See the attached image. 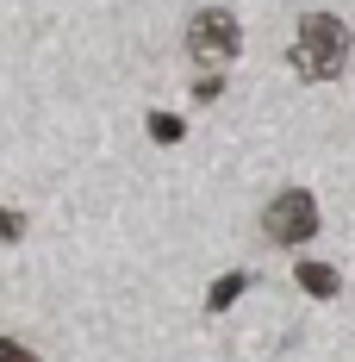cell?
Here are the masks:
<instances>
[{
	"label": "cell",
	"instance_id": "cell-1",
	"mask_svg": "<svg viewBox=\"0 0 355 362\" xmlns=\"http://www.w3.org/2000/svg\"><path fill=\"white\" fill-rule=\"evenodd\" d=\"M343 63H349V32H343V19L306 13V25L293 37V69L306 75V81H330V75H343Z\"/></svg>",
	"mask_w": 355,
	"mask_h": 362
},
{
	"label": "cell",
	"instance_id": "cell-2",
	"mask_svg": "<svg viewBox=\"0 0 355 362\" xmlns=\"http://www.w3.org/2000/svg\"><path fill=\"white\" fill-rule=\"evenodd\" d=\"M187 50H193V63H231L237 50H243V25L224 13V6H200L193 13V25H187Z\"/></svg>",
	"mask_w": 355,
	"mask_h": 362
},
{
	"label": "cell",
	"instance_id": "cell-3",
	"mask_svg": "<svg viewBox=\"0 0 355 362\" xmlns=\"http://www.w3.org/2000/svg\"><path fill=\"white\" fill-rule=\"evenodd\" d=\"M262 231L275 238V244H306L312 231H318V200L306 194V187H287L268 200V218H262Z\"/></svg>",
	"mask_w": 355,
	"mask_h": 362
},
{
	"label": "cell",
	"instance_id": "cell-4",
	"mask_svg": "<svg viewBox=\"0 0 355 362\" xmlns=\"http://www.w3.org/2000/svg\"><path fill=\"white\" fill-rule=\"evenodd\" d=\"M299 288H306V293H318V300H330V293L343 288V281H337V269H324V262H299Z\"/></svg>",
	"mask_w": 355,
	"mask_h": 362
},
{
	"label": "cell",
	"instance_id": "cell-5",
	"mask_svg": "<svg viewBox=\"0 0 355 362\" xmlns=\"http://www.w3.org/2000/svg\"><path fill=\"white\" fill-rule=\"evenodd\" d=\"M181 132H187V125H181L175 112H150V138H156V144H181Z\"/></svg>",
	"mask_w": 355,
	"mask_h": 362
},
{
	"label": "cell",
	"instance_id": "cell-6",
	"mask_svg": "<svg viewBox=\"0 0 355 362\" xmlns=\"http://www.w3.org/2000/svg\"><path fill=\"white\" fill-rule=\"evenodd\" d=\"M243 288H249V275H224V281L212 288V313H224V306H231V300H237Z\"/></svg>",
	"mask_w": 355,
	"mask_h": 362
},
{
	"label": "cell",
	"instance_id": "cell-7",
	"mask_svg": "<svg viewBox=\"0 0 355 362\" xmlns=\"http://www.w3.org/2000/svg\"><path fill=\"white\" fill-rule=\"evenodd\" d=\"M19 238H25V218L13 206H0V244H19Z\"/></svg>",
	"mask_w": 355,
	"mask_h": 362
},
{
	"label": "cell",
	"instance_id": "cell-8",
	"mask_svg": "<svg viewBox=\"0 0 355 362\" xmlns=\"http://www.w3.org/2000/svg\"><path fill=\"white\" fill-rule=\"evenodd\" d=\"M0 362H37V350L19 344V337H0Z\"/></svg>",
	"mask_w": 355,
	"mask_h": 362
}]
</instances>
